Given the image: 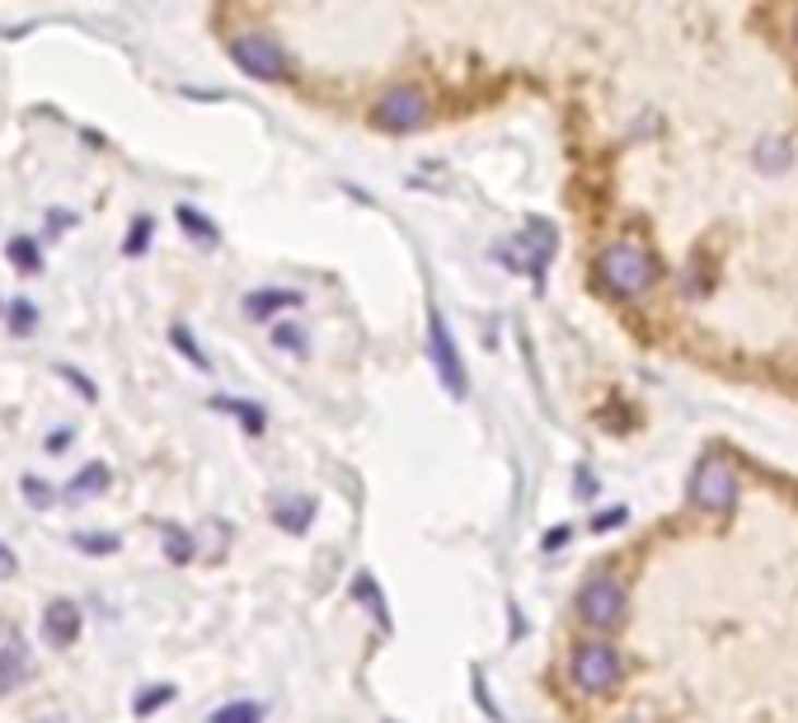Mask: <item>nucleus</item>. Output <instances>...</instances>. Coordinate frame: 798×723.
I'll list each match as a JSON object with an SVG mask.
<instances>
[{
    "label": "nucleus",
    "instance_id": "cd10ccee",
    "mask_svg": "<svg viewBox=\"0 0 798 723\" xmlns=\"http://www.w3.org/2000/svg\"><path fill=\"white\" fill-rule=\"evenodd\" d=\"M14 573H20V559H14V549L0 541V578H14Z\"/></svg>",
    "mask_w": 798,
    "mask_h": 723
},
{
    "label": "nucleus",
    "instance_id": "393cba45",
    "mask_svg": "<svg viewBox=\"0 0 798 723\" xmlns=\"http://www.w3.org/2000/svg\"><path fill=\"white\" fill-rule=\"evenodd\" d=\"M146 235H151V216H141L128 235V254H146Z\"/></svg>",
    "mask_w": 798,
    "mask_h": 723
},
{
    "label": "nucleus",
    "instance_id": "7ed1b4c3",
    "mask_svg": "<svg viewBox=\"0 0 798 723\" xmlns=\"http://www.w3.org/2000/svg\"><path fill=\"white\" fill-rule=\"evenodd\" d=\"M620 672H624L620 653L610 649V643H602V639L577 643L573 657H569V677H573L577 690H587V696H606V690L620 681Z\"/></svg>",
    "mask_w": 798,
    "mask_h": 723
},
{
    "label": "nucleus",
    "instance_id": "20e7f679",
    "mask_svg": "<svg viewBox=\"0 0 798 723\" xmlns=\"http://www.w3.org/2000/svg\"><path fill=\"white\" fill-rule=\"evenodd\" d=\"M577 616L587 630H616L624 620V583L610 573H597L577 588Z\"/></svg>",
    "mask_w": 798,
    "mask_h": 723
},
{
    "label": "nucleus",
    "instance_id": "4be33fe9",
    "mask_svg": "<svg viewBox=\"0 0 798 723\" xmlns=\"http://www.w3.org/2000/svg\"><path fill=\"white\" fill-rule=\"evenodd\" d=\"M20 489H24V498H28V508H38V512H47V508H52V498H57V494H52V484L38 479V475H24V479H20Z\"/></svg>",
    "mask_w": 798,
    "mask_h": 723
},
{
    "label": "nucleus",
    "instance_id": "4468645a",
    "mask_svg": "<svg viewBox=\"0 0 798 723\" xmlns=\"http://www.w3.org/2000/svg\"><path fill=\"white\" fill-rule=\"evenodd\" d=\"M71 545L81 549V555H90V559H104V555H118L122 536H114V531H75Z\"/></svg>",
    "mask_w": 798,
    "mask_h": 723
},
{
    "label": "nucleus",
    "instance_id": "1a4fd4ad",
    "mask_svg": "<svg viewBox=\"0 0 798 723\" xmlns=\"http://www.w3.org/2000/svg\"><path fill=\"white\" fill-rule=\"evenodd\" d=\"M28 677H34V663H28V643L20 630L0 635V696L5 690H20Z\"/></svg>",
    "mask_w": 798,
    "mask_h": 723
},
{
    "label": "nucleus",
    "instance_id": "dca6fc26",
    "mask_svg": "<svg viewBox=\"0 0 798 723\" xmlns=\"http://www.w3.org/2000/svg\"><path fill=\"white\" fill-rule=\"evenodd\" d=\"M179 696V686L175 681H160V686H146V690H136V700H132V714L136 719H146V714H155V710H165L169 700Z\"/></svg>",
    "mask_w": 798,
    "mask_h": 723
},
{
    "label": "nucleus",
    "instance_id": "412c9836",
    "mask_svg": "<svg viewBox=\"0 0 798 723\" xmlns=\"http://www.w3.org/2000/svg\"><path fill=\"white\" fill-rule=\"evenodd\" d=\"M169 343H175V348H179V353H183L188 362H193V367H198V371H212V362H207V353H202V348H198V343H193V339H188V329H183V324H175V329H169Z\"/></svg>",
    "mask_w": 798,
    "mask_h": 723
},
{
    "label": "nucleus",
    "instance_id": "6ab92c4d",
    "mask_svg": "<svg viewBox=\"0 0 798 723\" xmlns=\"http://www.w3.org/2000/svg\"><path fill=\"white\" fill-rule=\"evenodd\" d=\"M160 536H165V555L175 559V564H188V559H193V536H188L183 526L160 522Z\"/></svg>",
    "mask_w": 798,
    "mask_h": 723
},
{
    "label": "nucleus",
    "instance_id": "39448f33",
    "mask_svg": "<svg viewBox=\"0 0 798 723\" xmlns=\"http://www.w3.org/2000/svg\"><path fill=\"white\" fill-rule=\"evenodd\" d=\"M691 498L704 512H718V517L738 508V475H733V465L724 461V455H704V461L695 465Z\"/></svg>",
    "mask_w": 798,
    "mask_h": 723
},
{
    "label": "nucleus",
    "instance_id": "0eeeda50",
    "mask_svg": "<svg viewBox=\"0 0 798 723\" xmlns=\"http://www.w3.org/2000/svg\"><path fill=\"white\" fill-rule=\"evenodd\" d=\"M428 353H432V367H437V376H442V386L456 400H465L469 381H465L461 353H456V343H451V334H446V324H442V316H437V310H428Z\"/></svg>",
    "mask_w": 798,
    "mask_h": 723
},
{
    "label": "nucleus",
    "instance_id": "9d476101",
    "mask_svg": "<svg viewBox=\"0 0 798 723\" xmlns=\"http://www.w3.org/2000/svg\"><path fill=\"white\" fill-rule=\"evenodd\" d=\"M310 522H315V498H306V494L273 498V526L277 531H287V536H306Z\"/></svg>",
    "mask_w": 798,
    "mask_h": 723
},
{
    "label": "nucleus",
    "instance_id": "c85d7f7f",
    "mask_svg": "<svg viewBox=\"0 0 798 723\" xmlns=\"http://www.w3.org/2000/svg\"><path fill=\"white\" fill-rule=\"evenodd\" d=\"M620 522H624V508H610V512H606V517H597L592 526H597V531H610V526H620Z\"/></svg>",
    "mask_w": 798,
    "mask_h": 723
},
{
    "label": "nucleus",
    "instance_id": "7c9ffc66",
    "mask_svg": "<svg viewBox=\"0 0 798 723\" xmlns=\"http://www.w3.org/2000/svg\"><path fill=\"white\" fill-rule=\"evenodd\" d=\"M67 442H71V428H57L52 442H47V451H67Z\"/></svg>",
    "mask_w": 798,
    "mask_h": 723
},
{
    "label": "nucleus",
    "instance_id": "a878e982",
    "mask_svg": "<svg viewBox=\"0 0 798 723\" xmlns=\"http://www.w3.org/2000/svg\"><path fill=\"white\" fill-rule=\"evenodd\" d=\"M475 696H479V710H484V714H489L493 723H503V710H498V704L489 700V690H484V677H479V672H475Z\"/></svg>",
    "mask_w": 798,
    "mask_h": 723
},
{
    "label": "nucleus",
    "instance_id": "b1692460",
    "mask_svg": "<svg viewBox=\"0 0 798 723\" xmlns=\"http://www.w3.org/2000/svg\"><path fill=\"white\" fill-rule=\"evenodd\" d=\"M5 320H10L14 334L28 339V334H34V324H38V310L28 306V301H10V316H5Z\"/></svg>",
    "mask_w": 798,
    "mask_h": 723
},
{
    "label": "nucleus",
    "instance_id": "f257e3e1",
    "mask_svg": "<svg viewBox=\"0 0 798 723\" xmlns=\"http://www.w3.org/2000/svg\"><path fill=\"white\" fill-rule=\"evenodd\" d=\"M602 282L616 296H644L648 287H653V277H657V263H653V254L644 245H634V240H620V245H610L606 254H602Z\"/></svg>",
    "mask_w": 798,
    "mask_h": 723
},
{
    "label": "nucleus",
    "instance_id": "bb28decb",
    "mask_svg": "<svg viewBox=\"0 0 798 723\" xmlns=\"http://www.w3.org/2000/svg\"><path fill=\"white\" fill-rule=\"evenodd\" d=\"M57 371H61V376H67V381H71L75 390H81V395H85V400H99V390H94V381H85V376H81V371H71V367H57Z\"/></svg>",
    "mask_w": 798,
    "mask_h": 723
},
{
    "label": "nucleus",
    "instance_id": "a211bd4d",
    "mask_svg": "<svg viewBox=\"0 0 798 723\" xmlns=\"http://www.w3.org/2000/svg\"><path fill=\"white\" fill-rule=\"evenodd\" d=\"M179 226H183L188 235H193L198 245H207V249H212L216 240H222V235H216V226H212V222H207V216H202L198 208H179Z\"/></svg>",
    "mask_w": 798,
    "mask_h": 723
},
{
    "label": "nucleus",
    "instance_id": "c756f323",
    "mask_svg": "<svg viewBox=\"0 0 798 723\" xmlns=\"http://www.w3.org/2000/svg\"><path fill=\"white\" fill-rule=\"evenodd\" d=\"M569 536H573V531H569V526H555V531H550V536H545V549H559V545H563V541H569Z\"/></svg>",
    "mask_w": 798,
    "mask_h": 723
},
{
    "label": "nucleus",
    "instance_id": "f8f14e48",
    "mask_svg": "<svg viewBox=\"0 0 798 723\" xmlns=\"http://www.w3.org/2000/svg\"><path fill=\"white\" fill-rule=\"evenodd\" d=\"M301 301H306L301 292H269V287H263V292H249L245 296V316L259 320V324H273L277 310H296Z\"/></svg>",
    "mask_w": 798,
    "mask_h": 723
},
{
    "label": "nucleus",
    "instance_id": "2eb2a0df",
    "mask_svg": "<svg viewBox=\"0 0 798 723\" xmlns=\"http://www.w3.org/2000/svg\"><path fill=\"white\" fill-rule=\"evenodd\" d=\"M353 596L362 606H371V616H376V625H381V630H390V611H385V596L376 592V578L371 573H357L353 578Z\"/></svg>",
    "mask_w": 798,
    "mask_h": 723
},
{
    "label": "nucleus",
    "instance_id": "f03ea898",
    "mask_svg": "<svg viewBox=\"0 0 798 723\" xmlns=\"http://www.w3.org/2000/svg\"><path fill=\"white\" fill-rule=\"evenodd\" d=\"M428 118H432V104H428V94H422L418 85H390L381 99H376V108H371V122L381 132H390V137L418 132Z\"/></svg>",
    "mask_w": 798,
    "mask_h": 723
},
{
    "label": "nucleus",
    "instance_id": "5701e85b",
    "mask_svg": "<svg viewBox=\"0 0 798 723\" xmlns=\"http://www.w3.org/2000/svg\"><path fill=\"white\" fill-rule=\"evenodd\" d=\"M273 343H277V348H287V353H296V357L310 353V339H306L296 324H277V329H273Z\"/></svg>",
    "mask_w": 798,
    "mask_h": 723
},
{
    "label": "nucleus",
    "instance_id": "ddd939ff",
    "mask_svg": "<svg viewBox=\"0 0 798 723\" xmlns=\"http://www.w3.org/2000/svg\"><path fill=\"white\" fill-rule=\"evenodd\" d=\"M212 404H216V408H222V414H230V418H240L249 437H259V432H263V423H269V418H263V408H259V404H249V400H230V395H216Z\"/></svg>",
    "mask_w": 798,
    "mask_h": 723
},
{
    "label": "nucleus",
    "instance_id": "9b49d317",
    "mask_svg": "<svg viewBox=\"0 0 798 723\" xmlns=\"http://www.w3.org/2000/svg\"><path fill=\"white\" fill-rule=\"evenodd\" d=\"M108 484H114V470L104 461H90V465H81V475H71V484L61 494H67V502H90V498L108 494Z\"/></svg>",
    "mask_w": 798,
    "mask_h": 723
},
{
    "label": "nucleus",
    "instance_id": "f3484780",
    "mask_svg": "<svg viewBox=\"0 0 798 723\" xmlns=\"http://www.w3.org/2000/svg\"><path fill=\"white\" fill-rule=\"evenodd\" d=\"M207 723H263V704L259 700H230L222 710H212Z\"/></svg>",
    "mask_w": 798,
    "mask_h": 723
},
{
    "label": "nucleus",
    "instance_id": "423d86ee",
    "mask_svg": "<svg viewBox=\"0 0 798 723\" xmlns=\"http://www.w3.org/2000/svg\"><path fill=\"white\" fill-rule=\"evenodd\" d=\"M230 61L245 75L263 81V85L287 81V57H282V47L269 34H240V38H230Z\"/></svg>",
    "mask_w": 798,
    "mask_h": 723
},
{
    "label": "nucleus",
    "instance_id": "6e6552de",
    "mask_svg": "<svg viewBox=\"0 0 798 723\" xmlns=\"http://www.w3.org/2000/svg\"><path fill=\"white\" fill-rule=\"evenodd\" d=\"M81 625H85V616L71 596H57V602L43 606V639L52 643V649H71V643L81 639Z\"/></svg>",
    "mask_w": 798,
    "mask_h": 723
},
{
    "label": "nucleus",
    "instance_id": "aec40b11",
    "mask_svg": "<svg viewBox=\"0 0 798 723\" xmlns=\"http://www.w3.org/2000/svg\"><path fill=\"white\" fill-rule=\"evenodd\" d=\"M10 263H14V269H20V273H38V269H43V254H38V245L28 240V235H20V240L10 245Z\"/></svg>",
    "mask_w": 798,
    "mask_h": 723
}]
</instances>
